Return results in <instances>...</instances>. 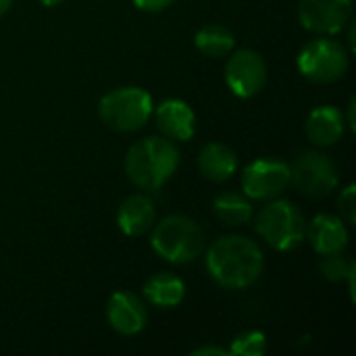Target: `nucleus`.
<instances>
[{"mask_svg":"<svg viewBox=\"0 0 356 356\" xmlns=\"http://www.w3.org/2000/svg\"><path fill=\"white\" fill-rule=\"evenodd\" d=\"M263 269V250L246 236H223L207 250V271L221 288L246 290L257 284Z\"/></svg>","mask_w":356,"mask_h":356,"instance_id":"obj_1","label":"nucleus"},{"mask_svg":"<svg viewBox=\"0 0 356 356\" xmlns=\"http://www.w3.org/2000/svg\"><path fill=\"white\" fill-rule=\"evenodd\" d=\"M179 167V150L165 136H150L136 142L125 154L129 181L148 192L161 190Z\"/></svg>","mask_w":356,"mask_h":356,"instance_id":"obj_2","label":"nucleus"},{"mask_svg":"<svg viewBox=\"0 0 356 356\" xmlns=\"http://www.w3.org/2000/svg\"><path fill=\"white\" fill-rule=\"evenodd\" d=\"M152 250L171 265H188L204 250L202 227L186 215H169L150 229Z\"/></svg>","mask_w":356,"mask_h":356,"instance_id":"obj_3","label":"nucleus"},{"mask_svg":"<svg viewBox=\"0 0 356 356\" xmlns=\"http://www.w3.org/2000/svg\"><path fill=\"white\" fill-rule=\"evenodd\" d=\"M254 229L271 248L280 252L296 250L307 240L305 215L294 202L282 198L267 200V204L257 213Z\"/></svg>","mask_w":356,"mask_h":356,"instance_id":"obj_4","label":"nucleus"},{"mask_svg":"<svg viewBox=\"0 0 356 356\" xmlns=\"http://www.w3.org/2000/svg\"><path fill=\"white\" fill-rule=\"evenodd\" d=\"M152 96L138 86L115 88L106 92L98 102L100 121L121 134L140 131L152 117Z\"/></svg>","mask_w":356,"mask_h":356,"instance_id":"obj_5","label":"nucleus"},{"mask_svg":"<svg viewBox=\"0 0 356 356\" xmlns=\"http://www.w3.org/2000/svg\"><path fill=\"white\" fill-rule=\"evenodd\" d=\"M350 56L346 48L327 35L311 40L298 52L296 67L313 83H334L348 71Z\"/></svg>","mask_w":356,"mask_h":356,"instance_id":"obj_6","label":"nucleus"},{"mask_svg":"<svg viewBox=\"0 0 356 356\" xmlns=\"http://www.w3.org/2000/svg\"><path fill=\"white\" fill-rule=\"evenodd\" d=\"M340 175L330 156L317 150L302 152L290 167V184L309 198L330 196L338 188Z\"/></svg>","mask_w":356,"mask_h":356,"instance_id":"obj_7","label":"nucleus"},{"mask_svg":"<svg viewBox=\"0 0 356 356\" xmlns=\"http://www.w3.org/2000/svg\"><path fill=\"white\" fill-rule=\"evenodd\" d=\"M225 83L234 96L248 100L263 92L267 83V63L252 48L232 50L225 63Z\"/></svg>","mask_w":356,"mask_h":356,"instance_id":"obj_8","label":"nucleus"},{"mask_svg":"<svg viewBox=\"0 0 356 356\" xmlns=\"http://www.w3.org/2000/svg\"><path fill=\"white\" fill-rule=\"evenodd\" d=\"M290 186V165L280 159H259L242 171V192L250 200L280 198Z\"/></svg>","mask_w":356,"mask_h":356,"instance_id":"obj_9","label":"nucleus"},{"mask_svg":"<svg viewBox=\"0 0 356 356\" xmlns=\"http://www.w3.org/2000/svg\"><path fill=\"white\" fill-rule=\"evenodd\" d=\"M300 25L319 35H336L353 19V0H300Z\"/></svg>","mask_w":356,"mask_h":356,"instance_id":"obj_10","label":"nucleus"},{"mask_svg":"<svg viewBox=\"0 0 356 356\" xmlns=\"http://www.w3.org/2000/svg\"><path fill=\"white\" fill-rule=\"evenodd\" d=\"M106 321L121 336H138L146 330L148 311L144 300L134 292H115L106 302Z\"/></svg>","mask_w":356,"mask_h":356,"instance_id":"obj_11","label":"nucleus"},{"mask_svg":"<svg viewBox=\"0 0 356 356\" xmlns=\"http://www.w3.org/2000/svg\"><path fill=\"white\" fill-rule=\"evenodd\" d=\"M154 121L159 131L171 142H188L196 131V115L188 102L177 98L163 100L154 111Z\"/></svg>","mask_w":356,"mask_h":356,"instance_id":"obj_12","label":"nucleus"},{"mask_svg":"<svg viewBox=\"0 0 356 356\" xmlns=\"http://www.w3.org/2000/svg\"><path fill=\"white\" fill-rule=\"evenodd\" d=\"M307 240L311 242L313 250L321 257L344 252L350 240L348 227L342 217L336 215H317L307 225Z\"/></svg>","mask_w":356,"mask_h":356,"instance_id":"obj_13","label":"nucleus"},{"mask_svg":"<svg viewBox=\"0 0 356 356\" xmlns=\"http://www.w3.org/2000/svg\"><path fill=\"white\" fill-rule=\"evenodd\" d=\"M305 131H307V138L311 140V144H315L319 148L334 146L344 138V131H346L344 113L332 104L317 106L311 111Z\"/></svg>","mask_w":356,"mask_h":356,"instance_id":"obj_14","label":"nucleus"},{"mask_svg":"<svg viewBox=\"0 0 356 356\" xmlns=\"http://www.w3.org/2000/svg\"><path fill=\"white\" fill-rule=\"evenodd\" d=\"M156 223V207L146 194H134L125 198L117 211V227L127 238H140Z\"/></svg>","mask_w":356,"mask_h":356,"instance_id":"obj_15","label":"nucleus"},{"mask_svg":"<svg viewBox=\"0 0 356 356\" xmlns=\"http://www.w3.org/2000/svg\"><path fill=\"white\" fill-rule=\"evenodd\" d=\"M198 171L213 184L229 181L238 173V154L223 142H209L198 152Z\"/></svg>","mask_w":356,"mask_h":356,"instance_id":"obj_16","label":"nucleus"},{"mask_svg":"<svg viewBox=\"0 0 356 356\" xmlns=\"http://www.w3.org/2000/svg\"><path fill=\"white\" fill-rule=\"evenodd\" d=\"M142 296L148 305L169 311L175 309L184 302L186 298V284L181 277L169 273V271H161L154 273L146 280L144 288H142Z\"/></svg>","mask_w":356,"mask_h":356,"instance_id":"obj_17","label":"nucleus"},{"mask_svg":"<svg viewBox=\"0 0 356 356\" xmlns=\"http://www.w3.org/2000/svg\"><path fill=\"white\" fill-rule=\"evenodd\" d=\"M213 211L229 227H240L246 225L254 217V209L248 196L238 194V192H223L215 198Z\"/></svg>","mask_w":356,"mask_h":356,"instance_id":"obj_18","label":"nucleus"},{"mask_svg":"<svg viewBox=\"0 0 356 356\" xmlns=\"http://www.w3.org/2000/svg\"><path fill=\"white\" fill-rule=\"evenodd\" d=\"M194 44L204 56L221 58V56H227L236 48V38L227 27L219 23H209L196 31Z\"/></svg>","mask_w":356,"mask_h":356,"instance_id":"obj_19","label":"nucleus"},{"mask_svg":"<svg viewBox=\"0 0 356 356\" xmlns=\"http://www.w3.org/2000/svg\"><path fill=\"white\" fill-rule=\"evenodd\" d=\"M227 350L232 356H263L267 353V338L263 332L248 330L238 334Z\"/></svg>","mask_w":356,"mask_h":356,"instance_id":"obj_20","label":"nucleus"},{"mask_svg":"<svg viewBox=\"0 0 356 356\" xmlns=\"http://www.w3.org/2000/svg\"><path fill=\"white\" fill-rule=\"evenodd\" d=\"M344 252H338V254H327L323 257L319 269H321V275L330 282H346L350 275L356 273V265L353 259H346L342 257Z\"/></svg>","mask_w":356,"mask_h":356,"instance_id":"obj_21","label":"nucleus"},{"mask_svg":"<svg viewBox=\"0 0 356 356\" xmlns=\"http://www.w3.org/2000/svg\"><path fill=\"white\" fill-rule=\"evenodd\" d=\"M338 211H340V217L344 219V223L348 225H355L356 223V186L355 184H348L340 196H338Z\"/></svg>","mask_w":356,"mask_h":356,"instance_id":"obj_22","label":"nucleus"},{"mask_svg":"<svg viewBox=\"0 0 356 356\" xmlns=\"http://www.w3.org/2000/svg\"><path fill=\"white\" fill-rule=\"evenodd\" d=\"M136 4V8L144 10V13H161L165 8H169L175 0H131Z\"/></svg>","mask_w":356,"mask_h":356,"instance_id":"obj_23","label":"nucleus"},{"mask_svg":"<svg viewBox=\"0 0 356 356\" xmlns=\"http://www.w3.org/2000/svg\"><path fill=\"white\" fill-rule=\"evenodd\" d=\"M192 356H229V350L227 348H223V346H200V348H196V350H192L190 353Z\"/></svg>","mask_w":356,"mask_h":356,"instance_id":"obj_24","label":"nucleus"},{"mask_svg":"<svg viewBox=\"0 0 356 356\" xmlns=\"http://www.w3.org/2000/svg\"><path fill=\"white\" fill-rule=\"evenodd\" d=\"M346 125L355 131L356 123H355V98H350V104H348V119H346Z\"/></svg>","mask_w":356,"mask_h":356,"instance_id":"obj_25","label":"nucleus"},{"mask_svg":"<svg viewBox=\"0 0 356 356\" xmlns=\"http://www.w3.org/2000/svg\"><path fill=\"white\" fill-rule=\"evenodd\" d=\"M13 2H15V0H0V17H2L4 13H8V8L13 6Z\"/></svg>","mask_w":356,"mask_h":356,"instance_id":"obj_26","label":"nucleus"},{"mask_svg":"<svg viewBox=\"0 0 356 356\" xmlns=\"http://www.w3.org/2000/svg\"><path fill=\"white\" fill-rule=\"evenodd\" d=\"M40 4H44V6H58L60 2H65V0H38Z\"/></svg>","mask_w":356,"mask_h":356,"instance_id":"obj_27","label":"nucleus"}]
</instances>
